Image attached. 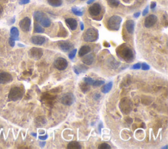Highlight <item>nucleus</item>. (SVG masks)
I'll return each mask as SVG.
<instances>
[{
	"instance_id": "f257e3e1",
	"label": "nucleus",
	"mask_w": 168,
	"mask_h": 149,
	"mask_svg": "<svg viewBox=\"0 0 168 149\" xmlns=\"http://www.w3.org/2000/svg\"><path fill=\"white\" fill-rule=\"evenodd\" d=\"M117 54L119 57L121 58L127 63H131L134 59V55L132 49L126 45H121L118 49Z\"/></svg>"
},
{
	"instance_id": "f03ea898",
	"label": "nucleus",
	"mask_w": 168,
	"mask_h": 149,
	"mask_svg": "<svg viewBox=\"0 0 168 149\" xmlns=\"http://www.w3.org/2000/svg\"><path fill=\"white\" fill-rule=\"evenodd\" d=\"M34 19L43 27L50 26L51 22L47 15L42 11H36L34 13Z\"/></svg>"
},
{
	"instance_id": "7ed1b4c3",
	"label": "nucleus",
	"mask_w": 168,
	"mask_h": 149,
	"mask_svg": "<svg viewBox=\"0 0 168 149\" xmlns=\"http://www.w3.org/2000/svg\"><path fill=\"white\" fill-rule=\"evenodd\" d=\"M24 93V90L23 88H21L20 87H15L13 88L8 95V99L9 101H16L18 100H20L23 98Z\"/></svg>"
},
{
	"instance_id": "20e7f679",
	"label": "nucleus",
	"mask_w": 168,
	"mask_h": 149,
	"mask_svg": "<svg viewBox=\"0 0 168 149\" xmlns=\"http://www.w3.org/2000/svg\"><path fill=\"white\" fill-rule=\"evenodd\" d=\"M99 38V32L97 29L90 28L87 30L83 35L84 41L88 42H93L97 41Z\"/></svg>"
},
{
	"instance_id": "39448f33",
	"label": "nucleus",
	"mask_w": 168,
	"mask_h": 149,
	"mask_svg": "<svg viewBox=\"0 0 168 149\" xmlns=\"http://www.w3.org/2000/svg\"><path fill=\"white\" fill-rule=\"evenodd\" d=\"M121 21H122V18H121L120 16L118 15H114L111 17L109 20L108 21V28L111 30L117 31L119 30L120 27V24Z\"/></svg>"
},
{
	"instance_id": "423d86ee",
	"label": "nucleus",
	"mask_w": 168,
	"mask_h": 149,
	"mask_svg": "<svg viewBox=\"0 0 168 149\" xmlns=\"http://www.w3.org/2000/svg\"><path fill=\"white\" fill-rule=\"evenodd\" d=\"M75 96L71 93H65L61 99V102L66 106H70L75 102Z\"/></svg>"
},
{
	"instance_id": "0eeeda50",
	"label": "nucleus",
	"mask_w": 168,
	"mask_h": 149,
	"mask_svg": "<svg viewBox=\"0 0 168 149\" xmlns=\"http://www.w3.org/2000/svg\"><path fill=\"white\" fill-rule=\"evenodd\" d=\"M43 50L41 48L38 47H32L29 51V55L31 58L35 60H39L43 56Z\"/></svg>"
},
{
	"instance_id": "6e6552de",
	"label": "nucleus",
	"mask_w": 168,
	"mask_h": 149,
	"mask_svg": "<svg viewBox=\"0 0 168 149\" xmlns=\"http://www.w3.org/2000/svg\"><path fill=\"white\" fill-rule=\"evenodd\" d=\"M54 66L59 70H64L68 66V61L64 58L59 57L54 62Z\"/></svg>"
},
{
	"instance_id": "1a4fd4ad",
	"label": "nucleus",
	"mask_w": 168,
	"mask_h": 149,
	"mask_svg": "<svg viewBox=\"0 0 168 149\" xmlns=\"http://www.w3.org/2000/svg\"><path fill=\"white\" fill-rule=\"evenodd\" d=\"M19 26L20 29L24 32H28L30 30L31 20L28 17H25L22 19L19 23Z\"/></svg>"
},
{
	"instance_id": "9d476101",
	"label": "nucleus",
	"mask_w": 168,
	"mask_h": 149,
	"mask_svg": "<svg viewBox=\"0 0 168 149\" xmlns=\"http://www.w3.org/2000/svg\"><path fill=\"white\" fill-rule=\"evenodd\" d=\"M101 11V6L99 4H94L89 7V13L92 17H97Z\"/></svg>"
},
{
	"instance_id": "9b49d317",
	"label": "nucleus",
	"mask_w": 168,
	"mask_h": 149,
	"mask_svg": "<svg viewBox=\"0 0 168 149\" xmlns=\"http://www.w3.org/2000/svg\"><path fill=\"white\" fill-rule=\"evenodd\" d=\"M58 46L63 51L68 52L72 49L74 45L69 41H59L58 42Z\"/></svg>"
},
{
	"instance_id": "f8f14e48",
	"label": "nucleus",
	"mask_w": 168,
	"mask_h": 149,
	"mask_svg": "<svg viewBox=\"0 0 168 149\" xmlns=\"http://www.w3.org/2000/svg\"><path fill=\"white\" fill-rule=\"evenodd\" d=\"M13 81L12 76L8 72H0V83L6 84Z\"/></svg>"
},
{
	"instance_id": "ddd939ff",
	"label": "nucleus",
	"mask_w": 168,
	"mask_h": 149,
	"mask_svg": "<svg viewBox=\"0 0 168 149\" xmlns=\"http://www.w3.org/2000/svg\"><path fill=\"white\" fill-rule=\"evenodd\" d=\"M157 20H158V18H157L156 15H150L148 16L145 20V27H147V28H150V27L153 26L154 24H156Z\"/></svg>"
},
{
	"instance_id": "4468645a",
	"label": "nucleus",
	"mask_w": 168,
	"mask_h": 149,
	"mask_svg": "<svg viewBox=\"0 0 168 149\" xmlns=\"http://www.w3.org/2000/svg\"><path fill=\"white\" fill-rule=\"evenodd\" d=\"M30 41L34 45H42L45 43L46 38L42 36H34L31 37Z\"/></svg>"
},
{
	"instance_id": "2eb2a0df",
	"label": "nucleus",
	"mask_w": 168,
	"mask_h": 149,
	"mask_svg": "<svg viewBox=\"0 0 168 149\" xmlns=\"http://www.w3.org/2000/svg\"><path fill=\"white\" fill-rule=\"evenodd\" d=\"M65 21H66L67 26L69 27L71 30L74 31L76 30L77 27H78V23H77L76 20L72 18H66Z\"/></svg>"
},
{
	"instance_id": "dca6fc26",
	"label": "nucleus",
	"mask_w": 168,
	"mask_h": 149,
	"mask_svg": "<svg viewBox=\"0 0 168 149\" xmlns=\"http://www.w3.org/2000/svg\"><path fill=\"white\" fill-rule=\"evenodd\" d=\"M108 66L111 68L116 69L120 66V63L116 60L115 58L111 57L108 60Z\"/></svg>"
},
{
	"instance_id": "f3484780",
	"label": "nucleus",
	"mask_w": 168,
	"mask_h": 149,
	"mask_svg": "<svg viewBox=\"0 0 168 149\" xmlns=\"http://www.w3.org/2000/svg\"><path fill=\"white\" fill-rule=\"evenodd\" d=\"M95 56L93 54H89L88 55L83 56L82 58V62L86 65H91L93 63Z\"/></svg>"
},
{
	"instance_id": "a211bd4d",
	"label": "nucleus",
	"mask_w": 168,
	"mask_h": 149,
	"mask_svg": "<svg viewBox=\"0 0 168 149\" xmlns=\"http://www.w3.org/2000/svg\"><path fill=\"white\" fill-rule=\"evenodd\" d=\"M126 28L128 33L132 34L135 30V23L133 20H128L126 23Z\"/></svg>"
},
{
	"instance_id": "6ab92c4d",
	"label": "nucleus",
	"mask_w": 168,
	"mask_h": 149,
	"mask_svg": "<svg viewBox=\"0 0 168 149\" xmlns=\"http://www.w3.org/2000/svg\"><path fill=\"white\" fill-rule=\"evenodd\" d=\"M91 51V48L88 45H83L82 47L80 48V49L79 50V52H78V55L81 57L86 55L87 54L89 53Z\"/></svg>"
},
{
	"instance_id": "aec40b11",
	"label": "nucleus",
	"mask_w": 168,
	"mask_h": 149,
	"mask_svg": "<svg viewBox=\"0 0 168 149\" xmlns=\"http://www.w3.org/2000/svg\"><path fill=\"white\" fill-rule=\"evenodd\" d=\"M11 33V37H13L15 41L16 40H18V36H19V32L18 30L16 27H12L10 31Z\"/></svg>"
},
{
	"instance_id": "412c9836",
	"label": "nucleus",
	"mask_w": 168,
	"mask_h": 149,
	"mask_svg": "<svg viewBox=\"0 0 168 149\" xmlns=\"http://www.w3.org/2000/svg\"><path fill=\"white\" fill-rule=\"evenodd\" d=\"M47 2L51 6L55 7H60L63 4V1L62 0H47Z\"/></svg>"
},
{
	"instance_id": "4be33fe9",
	"label": "nucleus",
	"mask_w": 168,
	"mask_h": 149,
	"mask_svg": "<svg viewBox=\"0 0 168 149\" xmlns=\"http://www.w3.org/2000/svg\"><path fill=\"white\" fill-rule=\"evenodd\" d=\"M73 69H74V71L76 74H80V73L83 72L84 71H85V70L88 69L87 68H85V66H83V65H80L79 66H74L73 67Z\"/></svg>"
},
{
	"instance_id": "5701e85b",
	"label": "nucleus",
	"mask_w": 168,
	"mask_h": 149,
	"mask_svg": "<svg viewBox=\"0 0 168 149\" xmlns=\"http://www.w3.org/2000/svg\"><path fill=\"white\" fill-rule=\"evenodd\" d=\"M67 148L68 149H80L82 148V146L78 142L76 141H72L70 142L68 145Z\"/></svg>"
},
{
	"instance_id": "b1692460",
	"label": "nucleus",
	"mask_w": 168,
	"mask_h": 149,
	"mask_svg": "<svg viewBox=\"0 0 168 149\" xmlns=\"http://www.w3.org/2000/svg\"><path fill=\"white\" fill-rule=\"evenodd\" d=\"M112 85L113 83L112 82L107 83V84H105L103 87H102L101 89V91L103 93H108V92L111 90V89H112Z\"/></svg>"
},
{
	"instance_id": "393cba45",
	"label": "nucleus",
	"mask_w": 168,
	"mask_h": 149,
	"mask_svg": "<svg viewBox=\"0 0 168 149\" xmlns=\"http://www.w3.org/2000/svg\"><path fill=\"white\" fill-rule=\"evenodd\" d=\"M34 32H36V33H43L44 29L42 28V26L40 24L36 23L34 24Z\"/></svg>"
},
{
	"instance_id": "a878e982",
	"label": "nucleus",
	"mask_w": 168,
	"mask_h": 149,
	"mask_svg": "<svg viewBox=\"0 0 168 149\" xmlns=\"http://www.w3.org/2000/svg\"><path fill=\"white\" fill-rule=\"evenodd\" d=\"M107 2H108V5L112 7H118L119 4H120V1H119V0H107Z\"/></svg>"
},
{
	"instance_id": "bb28decb",
	"label": "nucleus",
	"mask_w": 168,
	"mask_h": 149,
	"mask_svg": "<svg viewBox=\"0 0 168 149\" xmlns=\"http://www.w3.org/2000/svg\"><path fill=\"white\" fill-rule=\"evenodd\" d=\"M80 88L83 93H86V92L89 89V85H88V83H86L85 82L82 83V84L80 85Z\"/></svg>"
},
{
	"instance_id": "cd10ccee",
	"label": "nucleus",
	"mask_w": 168,
	"mask_h": 149,
	"mask_svg": "<svg viewBox=\"0 0 168 149\" xmlns=\"http://www.w3.org/2000/svg\"><path fill=\"white\" fill-rule=\"evenodd\" d=\"M72 11L73 13H74V15H77V16H80V17H81V16H82L83 14V11H80V9H78V8H76V7H73L72 9Z\"/></svg>"
},
{
	"instance_id": "c85d7f7f",
	"label": "nucleus",
	"mask_w": 168,
	"mask_h": 149,
	"mask_svg": "<svg viewBox=\"0 0 168 149\" xmlns=\"http://www.w3.org/2000/svg\"><path fill=\"white\" fill-rule=\"evenodd\" d=\"M104 83V82L102 80H95V81L94 80L92 85L94 87H99V86H101L102 85H103Z\"/></svg>"
},
{
	"instance_id": "c756f323",
	"label": "nucleus",
	"mask_w": 168,
	"mask_h": 149,
	"mask_svg": "<svg viewBox=\"0 0 168 149\" xmlns=\"http://www.w3.org/2000/svg\"><path fill=\"white\" fill-rule=\"evenodd\" d=\"M83 81H84V82H85L86 83H88V84L89 85L93 84V83L94 82V80L92 79L91 78H89V77L84 78Z\"/></svg>"
},
{
	"instance_id": "7c9ffc66",
	"label": "nucleus",
	"mask_w": 168,
	"mask_h": 149,
	"mask_svg": "<svg viewBox=\"0 0 168 149\" xmlns=\"http://www.w3.org/2000/svg\"><path fill=\"white\" fill-rule=\"evenodd\" d=\"M99 149H110L111 148L110 146L107 144V143H102V144L100 145L98 147Z\"/></svg>"
},
{
	"instance_id": "2f4dec72",
	"label": "nucleus",
	"mask_w": 168,
	"mask_h": 149,
	"mask_svg": "<svg viewBox=\"0 0 168 149\" xmlns=\"http://www.w3.org/2000/svg\"><path fill=\"white\" fill-rule=\"evenodd\" d=\"M77 53V49H74V50H72V51H70V53L68 54V57L70 59H73L76 56V54Z\"/></svg>"
},
{
	"instance_id": "473e14b6",
	"label": "nucleus",
	"mask_w": 168,
	"mask_h": 149,
	"mask_svg": "<svg viewBox=\"0 0 168 149\" xmlns=\"http://www.w3.org/2000/svg\"><path fill=\"white\" fill-rule=\"evenodd\" d=\"M150 66L146 63H142L141 66H140V68H142L143 70H148L150 69Z\"/></svg>"
},
{
	"instance_id": "72a5a7b5",
	"label": "nucleus",
	"mask_w": 168,
	"mask_h": 149,
	"mask_svg": "<svg viewBox=\"0 0 168 149\" xmlns=\"http://www.w3.org/2000/svg\"><path fill=\"white\" fill-rule=\"evenodd\" d=\"M9 43L11 47H14L15 45V40L13 38V37H10L9 39Z\"/></svg>"
},
{
	"instance_id": "f704fd0d",
	"label": "nucleus",
	"mask_w": 168,
	"mask_h": 149,
	"mask_svg": "<svg viewBox=\"0 0 168 149\" xmlns=\"http://www.w3.org/2000/svg\"><path fill=\"white\" fill-rule=\"evenodd\" d=\"M140 66H141V64L140 63H137L134 64L133 66L131 67L132 69H134V70H138V69H140Z\"/></svg>"
},
{
	"instance_id": "c9c22d12",
	"label": "nucleus",
	"mask_w": 168,
	"mask_h": 149,
	"mask_svg": "<svg viewBox=\"0 0 168 149\" xmlns=\"http://www.w3.org/2000/svg\"><path fill=\"white\" fill-rule=\"evenodd\" d=\"M18 1L20 5H25L30 2V0H18Z\"/></svg>"
},
{
	"instance_id": "e433bc0d",
	"label": "nucleus",
	"mask_w": 168,
	"mask_h": 149,
	"mask_svg": "<svg viewBox=\"0 0 168 149\" xmlns=\"http://www.w3.org/2000/svg\"><path fill=\"white\" fill-rule=\"evenodd\" d=\"M148 8H149V6H147V7L145 8V10L143 11V16H146L147 14H148Z\"/></svg>"
},
{
	"instance_id": "4c0bfd02",
	"label": "nucleus",
	"mask_w": 168,
	"mask_h": 149,
	"mask_svg": "<svg viewBox=\"0 0 168 149\" xmlns=\"http://www.w3.org/2000/svg\"><path fill=\"white\" fill-rule=\"evenodd\" d=\"M156 2L153 1V2L151 3V4H150V8H151V9H154V8L156 7Z\"/></svg>"
},
{
	"instance_id": "58836bf2",
	"label": "nucleus",
	"mask_w": 168,
	"mask_h": 149,
	"mask_svg": "<svg viewBox=\"0 0 168 149\" xmlns=\"http://www.w3.org/2000/svg\"><path fill=\"white\" fill-rule=\"evenodd\" d=\"M47 137H48L47 135H44V136H40V137H39V139H40V140L45 141V140H46V139H47Z\"/></svg>"
},
{
	"instance_id": "ea45409f",
	"label": "nucleus",
	"mask_w": 168,
	"mask_h": 149,
	"mask_svg": "<svg viewBox=\"0 0 168 149\" xmlns=\"http://www.w3.org/2000/svg\"><path fill=\"white\" fill-rule=\"evenodd\" d=\"M100 97H101V95L99 93H96L95 95L94 98L95 99V100H98L99 99H100Z\"/></svg>"
},
{
	"instance_id": "a19ab883",
	"label": "nucleus",
	"mask_w": 168,
	"mask_h": 149,
	"mask_svg": "<svg viewBox=\"0 0 168 149\" xmlns=\"http://www.w3.org/2000/svg\"><path fill=\"white\" fill-rule=\"evenodd\" d=\"M140 12H137V13H135L133 16H134L135 18H138L140 16Z\"/></svg>"
},
{
	"instance_id": "79ce46f5",
	"label": "nucleus",
	"mask_w": 168,
	"mask_h": 149,
	"mask_svg": "<svg viewBox=\"0 0 168 149\" xmlns=\"http://www.w3.org/2000/svg\"><path fill=\"white\" fill-rule=\"evenodd\" d=\"M46 144V143L45 141H43V142H40V145L41 146V147H44V146Z\"/></svg>"
},
{
	"instance_id": "37998d69",
	"label": "nucleus",
	"mask_w": 168,
	"mask_h": 149,
	"mask_svg": "<svg viewBox=\"0 0 168 149\" xmlns=\"http://www.w3.org/2000/svg\"><path fill=\"white\" fill-rule=\"evenodd\" d=\"M80 26H81V30H84V25H83V23H80Z\"/></svg>"
},
{
	"instance_id": "c03bdc74",
	"label": "nucleus",
	"mask_w": 168,
	"mask_h": 149,
	"mask_svg": "<svg viewBox=\"0 0 168 149\" xmlns=\"http://www.w3.org/2000/svg\"><path fill=\"white\" fill-rule=\"evenodd\" d=\"M2 13H3V7H1V5H0V16L1 15Z\"/></svg>"
},
{
	"instance_id": "a18cd8bd",
	"label": "nucleus",
	"mask_w": 168,
	"mask_h": 149,
	"mask_svg": "<svg viewBox=\"0 0 168 149\" xmlns=\"http://www.w3.org/2000/svg\"><path fill=\"white\" fill-rule=\"evenodd\" d=\"M94 1H95V0H89V1H88V4H92V3H93Z\"/></svg>"
},
{
	"instance_id": "49530a36",
	"label": "nucleus",
	"mask_w": 168,
	"mask_h": 149,
	"mask_svg": "<svg viewBox=\"0 0 168 149\" xmlns=\"http://www.w3.org/2000/svg\"><path fill=\"white\" fill-rule=\"evenodd\" d=\"M32 135H33L34 137H36V135H37V134L35 133H32Z\"/></svg>"
},
{
	"instance_id": "de8ad7c7",
	"label": "nucleus",
	"mask_w": 168,
	"mask_h": 149,
	"mask_svg": "<svg viewBox=\"0 0 168 149\" xmlns=\"http://www.w3.org/2000/svg\"><path fill=\"white\" fill-rule=\"evenodd\" d=\"M18 45H19V46H20V47H24V45H22V44H20V43H18Z\"/></svg>"
},
{
	"instance_id": "09e8293b",
	"label": "nucleus",
	"mask_w": 168,
	"mask_h": 149,
	"mask_svg": "<svg viewBox=\"0 0 168 149\" xmlns=\"http://www.w3.org/2000/svg\"><path fill=\"white\" fill-rule=\"evenodd\" d=\"M67 1H68L70 2H73L74 1H75V0H67Z\"/></svg>"
},
{
	"instance_id": "8fccbe9b",
	"label": "nucleus",
	"mask_w": 168,
	"mask_h": 149,
	"mask_svg": "<svg viewBox=\"0 0 168 149\" xmlns=\"http://www.w3.org/2000/svg\"><path fill=\"white\" fill-rule=\"evenodd\" d=\"M82 1H84V0H82Z\"/></svg>"
}]
</instances>
